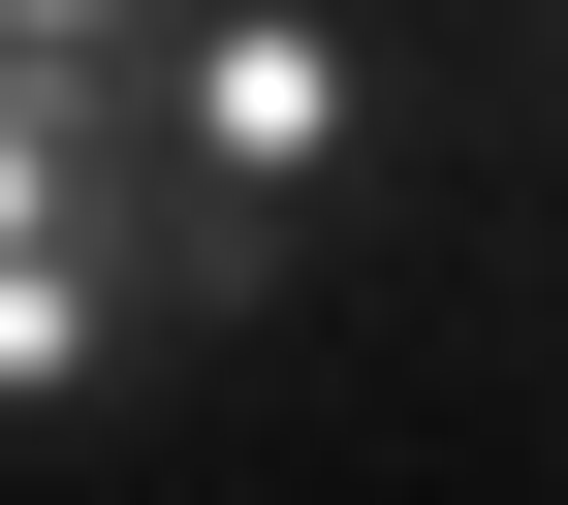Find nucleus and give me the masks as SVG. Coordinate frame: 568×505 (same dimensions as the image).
I'll return each instance as SVG.
<instances>
[{
    "label": "nucleus",
    "mask_w": 568,
    "mask_h": 505,
    "mask_svg": "<svg viewBox=\"0 0 568 505\" xmlns=\"http://www.w3.org/2000/svg\"><path fill=\"white\" fill-rule=\"evenodd\" d=\"M316 159H347V32L316 0H222L190 32V190L222 222H316Z\"/></svg>",
    "instance_id": "f257e3e1"
},
{
    "label": "nucleus",
    "mask_w": 568,
    "mask_h": 505,
    "mask_svg": "<svg viewBox=\"0 0 568 505\" xmlns=\"http://www.w3.org/2000/svg\"><path fill=\"white\" fill-rule=\"evenodd\" d=\"M95 222H126V190H95V127H63V63L0 32V253H95Z\"/></svg>",
    "instance_id": "f03ea898"
},
{
    "label": "nucleus",
    "mask_w": 568,
    "mask_h": 505,
    "mask_svg": "<svg viewBox=\"0 0 568 505\" xmlns=\"http://www.w3.org/2000/svg\"><path fill=\"white\" fill-rule=\"evenodd\" d=\"M0 32H32V63H95V32H126V0H0Z\"/></svg>",
    "instance_id": "7ed1b4c3"
}]
</instances>
